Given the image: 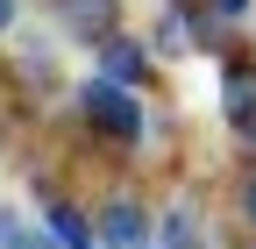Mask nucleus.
<instances>
[{"mask_svg": "<svg viewBox=\"0 0 256 249\" xmlns=\"http://www.w3.org/2000/svg\"><path fill=\"white\" fill-rule=\"evenodd\" d=\"M78 121H86L100 142H114V150H136V142H142V128H150L142 92H128V86H114V78H100V72L78 86Z\"/></svg>", "mask_w": 256, "mask_h": 249, "instance_id": "nucleus-1", "label": "nucleus"}, {"mask_svg": "<svg viewBox=\"0 0 256 249\" xmlns=\"http://www.w3.org/2000/svg\"><path fill=\"white\" fill-rule=\"evenodd\" d=\"M86 221H92V242L100 249H156V214L142 200H128V192L107 200V206H92Z\"/></svg>", "mask_w": 256, "mask_h": 249, "instance_id": "nucleus-2", "label": "nucleus"}, {"mask_svg": "<svg viewBox=\"0 0 256 249\" xmlns=\"http://www.w3.org/2000/svg\"><path fill=\"white\" fill-rule=\"evenodd\" d=\"M92 64H100V78H114V86H128V92H142V86L156 78V50H150L142 36H128V28H114V36L92 43Z\"/></svg>", "mask_w": 256, "mask_h": 249, "instance_id": "nucleus-3", "label": "nucleus"}, {"mask_svg": "<svg viewBox=\"0 0 256 249\" xmlns=\"http://www.w3.org/2000/svg\"><path fill=\"white\" fill-rule=\"evenodd\" d=\"M220 114L256 150V57H228V72H220Z\"/></svg>", "mask_w": 256, "mask_h": 249, "instance_id": "nucleus-4", "label": "nucleus"}, {"mask_svg": "<svg viewBox=\"0 0 256 249\" xmlns=\"http://www.w3.org/2000/svg\"><path fill=\"white\" fill-rule=\"evenodd\" d=\"M50 14H57V28L72 43H100V36H114L121 28V0H50Z\"/></svg>", "mask_w": 256, "mask_h": 249, "instance_id": "nucleus-5", "label": "nucleus"}, {"mask_svg": "<svg viewBox=\"0 0 256 249\" xmlns=\"http://www.w3.org/2000/svg\"><path fill=\"white\" fill-rule=\"evenodd\" d=\"M43 235L57 242V249H100V242H92V221H86V206L78 200H64V192H50V185H43Z\"/></svg>", "mask_w": 256, "mask_h": 249, "instance_id": "nucleus-6", "label": "nucleus"}, {"mask_svg": "<svg viewBox=\"0 0 256 249\" xmlns=\"http://www.w3.org/2000/svg\"><path fill=\"white\" fill-rule=\"evenodd\" d=\"M156 249H200V221L192 214H164L156 221Z\"/></svg>", "mask_w": 256, "mask_h": 249, "instance_id": "nucleus-7", "label": "nucleus"}, {"mask_svg": "<svg viewBox=\"0 0 256 249\" xmlns=\"http://www.w3.org/2000/svg\"><path fill=\"white\" fill-rule=\"evenodd\" d=\"M235 214H242V228L256 235V171H242V185H235Z\"/></svg>", "mask_w": 256, "mask_h": 249, "instance_id": "nucleus-8", "label": "nucleus"}, {"mask_svg": "<svg viewBox=\"0 0 256 249\" xmlns=\"http://www.w3.org/2000/svg\"><path fill=\"white\" fill-rule=\"evenodd\" d=\"M8 249H57V242H50V235H43V228H28V221H22V228H14V242H8Z\"/></svg>", "mask_w": 256, "mask_h": 249, "instance_id": "nucleus-9", "label": "nucleus"}, {"mask_svg": "<svg viewBox=\"0 0 256 249\" xmlns=\"http://www.w3.org/2000/svg\"><path fill=\"white\" fill-rule=\"evenodd\" d=\"M14 228H22V214H14V206H0V249L14 242Z\"/></svg>", "mask_w": 256, "mask_h": 249, "instance_id": "nucleus-10", "label": "nucleus"}, {"mask_svg": "<svg viewBox=\"0 0 256 249\" xmlns=\"http://www.w3.org/2000/svg\"><path fill=\"white\" fill-rule=\"evenodd\" d=\"M214 14H228V22H235V14H249V0H214Z\"/></svg>", "mask_w": 256, "mask_h": 249, "instance_id": "nucleus-11", "label": "nucleus"}, {"mask_svg": "<svg viewBox=\"0 0 256 249\" xmlns=\"http://www.w3.org/2000/svg\"><path fill=\"white\" fill-rule=\"evenodd\" d=\"M8 28H14V0H0V36H8Z\"/></svg>", "mask_w": 256, "mask_h": 249, "instance_id": "nucleus-12", "label": "nucleus"}]
</instances>
